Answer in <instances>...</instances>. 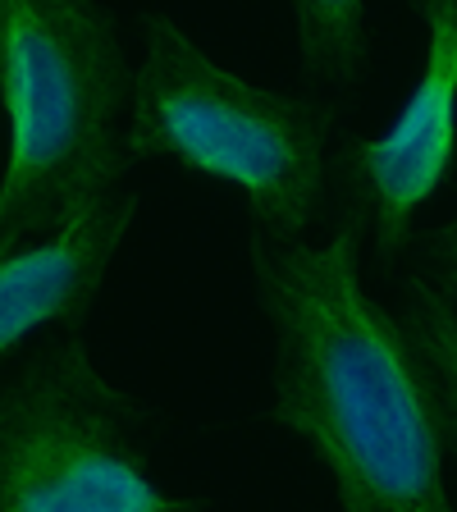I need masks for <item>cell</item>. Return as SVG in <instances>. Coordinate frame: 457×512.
I'll list each match as a JSON object with an SVG mask.
<instances>
[{
  "label": "cell",
  "instance_id": "5",
  "mask_svg": "<svg viewBox=\"0 0 457 512\" xmlns=\"http://www.w3.org/2000/svg\"><path fill=\"white\" fill-rule=\"evenodd\" d=\"M426 55L398 115L375 138H343L334 170L384 270L457 165V0H416Z\"/></svg>",
  "mask_w": 457,
  "mask_h": 512
},
{
  "label": "cell",
  "instance_id": "1",
  "mask_svg": "<svg viewBox=\"0 0 457 512\" xmlns=\"http://www.w3.org/2000/svg\"><path fill=\"white\" fill-rule=\"evenodd\" d=\"M256 307L275 334L270 421L316 453L339 512H457L426 366L366 288V229L330 243L247 238Z\"/></svg>",
  "mask_w": 457,
  "mask_h": 512
},
{
  "label": "cell",
  "instance_id": "8",
  "mask_svg": "<svg viewBox=\"0 0 457 512\" xmlns=\"http://www.w3.org/2000/svg\"><path fill=\"white\" fill-rule=\"evenodd\" d=\"M293 37L311 83L352 87L371 64V10L362 0H302L293 5Z\"/></svg>",
  "mask_w": 457,
  "mask_h": 512
},
{
  "label": "cell",
  "instance_id": "2",
  "mask_svg": "<svg viewBox=\"0 0 457 512\" xmlns=\"http://www.w3.org/2000/svg\"><path fill=\"white\" fill-rule=\"evenodd\" d=\"M138 69L92 0H0V252L60 234L124 188Z\"/></svg>",
  "mask_w": 457,
  "mask_h": 512
},
{
  "label": "cell",
  "instance_id": "9",
  "mask_svg": "<svg viewBox=\"0 0 457 512\" xmlns=\"http://www.w3.org/2000/svg\"><path fill=\"white\" fill-rule=\"evenodd\" d=\"M421 270L416 275L435 288L439 298L457 311V211L448 215L444 224H435L426 238H421Z\"/></svg>",
  "mask_w": 457,
  "mask_h": 512
},
{
  "label": "cell",
  "instance_id": "7",
  "mask_svg": "<svg viewBox=\"0 0 457 512\" xmlns=\"http://www.w3.org/2000/svg\"><path fill=\"white\" fill-rule=\"evenodd\" d=\"M394 311L403 320L421 366H426L435 412H439V435H444L448 462L457 467V311L421 275H407L398 284Z\"/></svg>",
  "mask_w": 457,
  "mask_h": 512
},
{
  "label": "cell",
  "instance_id": "3",
  "mask_svg": "<svg viewBox=\"0 0 457 512\" xmlns=\"http://www.w3.org/2000/svg\"><path fill=\"white\" fill-rule=\"evenodd\" d=\"M334 106L224 69L165 10L142 14V64L128 151L234 188L252 229L298 243L330 183Z\"/></svg>",
  "mask_w": 457,
  "mask_h": 512
},
{
  "label": "cell",
  "instance_id": "6",
  "mask_svg": "<svg viewBox=\"0 0 457 512\" xmlns=\"http://www.w3.org/2000/svg\"><path fill=\"white\" fill-rule=\"evenodd\" d=\"M133 215L138 192L119 188L60 234L0 252V380L14 352L37 334H83Z\"/></svg>",
  "mask_w": 457,
  "mask_h": 512
},
{
  "label": "cell",
  "instance_id": "4",
  "mask_svg": "<svg viewBox=\"0 0 457 512\" xmlns=\"http://www.w3.org/2000/svg\"><path fill=\"white\" fill-rule=\"evenodd\" d=\"M0 512H206L156 480L147 407L83 334L42 339L0 380Z\"/></svg>",
  "mask_w": 457,
  "mask_h": 512
}]
</instances>
